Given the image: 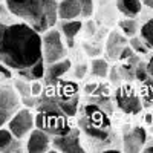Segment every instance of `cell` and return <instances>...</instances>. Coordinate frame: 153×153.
<instances>
[{"instance_id":"9","label":"cell","mask_w":153,"mask_h":153,"mask_svg":"<svg viewBox=\"0 0 153 153\" xmlns=\"http://www.w3.org/2000/svg\"><path fill=\"white\" fill-rule=\"evenodd\" d=\"M117 104L126 113H138V112H141V109H143L141 100H139V97L133 92V89L129 87V86H124V87L118 89V92H117Z\"/></svg>"},{"instance_id":"23","label":"cell","mask_w":153,"mask_h":153,"mask_svg":"<svg viewBox=\"0 0 153 153\" xmlns=\"http://www.w3.org/2000/svg\"><path fill=\"white\" fill-rule=\"evenodd\" d=\"M12 72L11 69H8L3 63H0V81H5V80H9L12 78Z\"/></svg>"},{"instance_id":"16","label":"cell","mask_w":153,"mask_h":153,"mask_svg":"<svg viewBox=\"0 0 153 153\" xmlns=\"http://www.w3.org/2000/svg\"><path fill=\"white\" fill-rule=\"evenodd\" d=\"M23 139L16 138L14 135L11 133V130L5 129V127H0V152L3 153H14V152H23L25 144L22 143Z\"/></svg>"},{"instance_id":"11","label":"cell","mask_w":153,"mask_h":153,"mask_svg":"<svg viewBox=\"0 0 153 153\" xmlns=\"http://www.w3.org/2000/svg\"><path fill=\"white\" fill-rule=\"evenodd\" d=\"M72 68V61L66 57L60 61H55V63H49V65H45V75H43V81L46 86H52L55 84L63 75L66 72H69Z\"/></svg>"},{"instance_id":"24","label":"cell","mask_w":153,"mask_h":153,"mask_svg":"<svg viewBox=\"0 0 153 153\" xmlns=\"http://www.w3.org/2000/svg\"><path fill=\"white\" fill-rule=\"evenodd\" d=\"M12 115H14V113H9L6 110L0 109V127H3L5 124H8V121H9V118L12 117Z\"/></svg>"},{"instance_id":"3","label":"cell","mask_w":153,"mask_h":153,"mask_svg":"<svg viewBox=\"0 0 153 153\" xmlns=\"http://www.w3.org/2000/svg\"><path fill=\"white\" fill-rule=\"evenodd\" d=\"M37 113H35V126L52 136L63 135L72 129L69 124L68 115L63 112L58 104L49 95H43L42 100L37 101Z\"/></svg>"},{"instance_id":"27","label":"cell","mask_w":153,"mask_h":153,"mask_svg":"<svg viewBox=\"0 0 153 153\" xmlns=\"http://www.w3.org/2000/svg\"><path fill=\"white\" fill-rule=\"evenodd\" d=\"M0 3H3V0H0Z\"/></svg>"},{"instance_id":"8","label":"cell","mask_w":153,"mask_h":153,"mask_svg":"<svg viewBox=\"0 0 153 153\" xmlns=\"http://www.w3.org/2000/svg\"><path fill=\"white\" fill-rule=\"evenodd\" d=\"M52 147V135L34 127L29 132V135L26 136V143H25V152L29 153H45V152H51Z\"/></svg>"},{"instance_id":"6","label":"cell","mask_w":153,"mask_h":153,"mask_svg":"<svg viewBox=\"0 0 153 153\" xmlns=\"http://www.w3.org/2000/svg\"><path fill=\"white\" fill-rule=\"evenodd\" d=\"M35 127V113L29 107H20L8 121V129L19 139H25Z\"/></svg>"},{"instance_id":"1","label":"cell","mask_w":153,"mask_h":153,"mask_svg":"<svg viewBox=\"0 0 153 153\" xmlns=\"http://www.w3.org/2000/svg\"><path fill=\"white\" fill-rule=\"evenodd\" d=\"M0 63L22 80L35 81L45 75L42 34L19 20L0 3Z\"/></svg>"},{"instance_id":"21","label":"cell","mask_w":153,"mask_h":153,"mask_svg":"<svg viewBox=\"0 0 153 153\" xmlns=\"http://www.w3.org/2000/svg\"><path fill=\"white\" fill-rule=\"evenodd\" d=\"M129 45H130V48H132V51L133 52H136V54H147L149 52V46L144 43V40L141 37H130L129 38Z\"/></svg>"},{"instance_id":"19","label":"cell","mask_w":153,"mask_h":153,"mask_svg":"<svg viewBox=\"0 0 153 153\" xmlns=\"http://www.w3.org/2000/svg\"><path fill=\"white\" fill-rule=\"evenodd\" d=\"M91 74L97 78H106L109 74V63L103 58H95L91 63Z\"/></svg>"},{"instance_id":"2","label":"cell","mask_w":153,"mask_h":153,"mask_svg":"<svg viewBox=\"0 0 153 153\" xmlns=\"http://www.w3.org/2000/svg\"><path fill=\"white\" fill-rule=\"evenodd\" d=\"M57 3L58 0H3L12 16L40 34L57 25Z\"/></svg>"},{"instance_id":"7","label":"cell","mask_w":153,"mask_h":153,"mask_svg":"<svg viewBox=\"0 0 153 153\" xmlns=\"http://www.w3.org/2000/svg\"><path fill=\"white\" fill-rule=\"evenodd\" d=\"M52 147L51 152H65V153H83L84 149L80 141L78 130L72 127V129L63 135L52 136Z\"/></svg>"},{"instance_id":"25","label":"cell","mask_w":153,"mask_h":153,"mask_svg":"<svg viewBox=\"0 0 153 153\" xmlns=\"http://www.w3.org/2000/svg\"><path fill=\"white\" fill-rule=\"evenodd\" d=\"M146 69H147V74H149V76H152V78H153V54L150 55V58H149V61H147Z\"/></svg>"},{"instance_id":"5","label":"cell","mask_w":153,"mask_h":153,"mask_svg":"<svg viewBox=\"0 0 153 153\" xmlns=\"http://www.w3.org/2000/svg\"><path fill=\"white\" fill-rule=\"evenodd\" d=\"M68 52H69V48L65 42V38H63L61 32L55 26L42 32V57H43L45 65L66 58Z\"/></svg>"},{"instance_id":"18","label":"cell","mask_w":153,"mask_h":153,"mask_svg":"<svg viewBox=\"0 0 153 153\" xmlns=\"http://www.w3.org/2000/svg\"><path fill=\"white\" fill-rule=\"evenodd\" d=\"M118 26H120V31L127 37H135L138 32H139V23L136 22V19H130V17H126L123 20L118 22Z\"/></svg>"},{"instance_id":"17","label":"cell","mask_w":153,"mask_h":153,"mask_svg":"<svg viewBox=\"0 0 153 153\" xmlns=\"http://www.w3.org/2000/svg\"><path fill=\"white\" fill-rule=\"evenodd\" d=\"M143 2L141 0H117V9L124 17L136 19L143 11Z\"/></svg>"},{"instance_id":"26","label":"cell","mask_w":153,"mask_h":153,"mask_svg":"<svg viewBox=\"0 0 153 153\" xmlns=\"http://www.w3.org/2000/svg\"><path fill=\"white\" fill-rule=\"evenodd\" d=\"M141 2H143V5H144V6H147V8L153 9V0H141Z\"/></svg>"},{"instance_id":"22","label":"cell","mask_w":153,"mask_h":153,"mask_svg":"<svg viewBox=\"0 0 153 153\" xmlns=\"http://www.w3.org/2000/svg\"><path fill=\"white\" fill-rule=\"evenodd\" d=\"M80 6H81V17L83 19H91L94 16V11H95V5H94V0H78Z\"/></svg>"},{"instance_id":"13","label":"cell","mask_w":153,"mask_h":153,"mask_svg":"<svg viewBox=\"0 0 153 153\" xmlns=\"http://www.w3.org/2000/svg\"><path fill=\"white\" fill-rule=\"evenodd\" d=\"M83 28V22L80 19H75V20H60L58 25V31L61 32L63 38L68 45V48H74L75 46V38L76 35L80 34Z\"/></svg>"},{"instance_id":"14","label":"cell","mask_w":153,"mask_h":153,"mask_svg":"<svg viewBox=\"0 0 153 153\" xmlns=\"http://www.w3.org/2000/svg\"><path fill=\"white\" fill-rule=\"evenodd\" d=\"M58 20H75L81 17V6L78 0H58L57 3Z\"/></svg>"},{"instance_id":"20","label":"cell","mask_w":153,"mask_h":153,"mask_svg":"<svg viewBox=\"0 0 153 153\" xmlns=\"http://www.w3.org/2000/svg\"><path fill=\"white\" fill-rule=\"evenodd\" d=\"M138 34L149 46V49H153V19H149L144 25H141Z\"/></svg>"},{"instance_id":"15","label":"cell","mask_w":153,"mask_h":153,"mask_svg":"<svg viewBox=\"0 0 153 153\" xmlns=\"http://www.w3.org/2000/svg\"><path fill=\"white\" fill-rule=\"evenodd\" d=\"M126 46H129V40L123 32L118 31H113L109 38H107V43H106V51H107V55L113 60H118L121 52L124 51Z\"/></svg>"},{"instance_id":"4","label":"cell","mask_w":153,"mask_h":153,"mask_svg":"<svg viewBox=\"0 0 153 153\" xmlns=\"http://www.w3.org/2000/svg\"><path fill=\"white\" fill-rule=\"evenodd\" d=\"M109 123V113L103 110L101 103H89L84 107V115L80 118V129L97 141H106L112 135Z\"/></svg>"},{"instance_id":"12","label":"cell","mask_w":153,"mask_h":153,"mask_svg":"<svg viewBox=\"0 0 153 153\" xmlns=\"http://www.w3.org/2000/svg\"><path fill=\"white\" fill-rule=\"evenodd\" d=\"M147 139V133L143 127H132L123 136L124 150L126 152H141Z\"/></svg>"},{"instance_id":"10","label":"cell","mask_w":153,"mask_h":153,"mask_svg":"<svg viewBox=\"0 0 153 153\" xmlns=\"http://www.w3.org/2000/svg\"><path fill=\"white\" fill-rule=\"evenodd\" d=\"M22 106L20 95L17 94V89L8 84V83H0V109L6 110L9 113H14Z\"/></svg>"}]
</instances>
